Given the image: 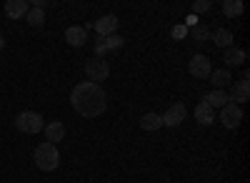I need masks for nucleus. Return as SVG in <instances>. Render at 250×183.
I'll return each instance as SVG.
<instances>
[{
  "instance_id": "f257e3e1",
  "label": "nucleus",
  "mask_w": 250,
  "mask_h": 183,
  "mask_svg": "<svg viewBox=\"0 0 250 183\" xmlns=\"http://www.w3.org/2000/svg\"><path fill=\"white\" fill-rule=\"evenodd\" d=\"M70 103L75 108V113H80L83 118H98L105 113L108 98L105 91H103L98 83H90V80H83L78 83L70 93Z\"/></svg>"
},
{
  "instance_id": "f03ea898",
  "label": "nucleus",
  "mask_w": 250,
  "mask_h": 183,
  "mask_svg": "<svg viewBox=\"0 0 250 183\" xmlns=\"http://www.w3.org/2000/svg\"><path fill=\"white\" fill-rule=\"evenodd\" d=\"M33 160H35V166L43 171V173H50L60 166V153H58V146L53 143H40L33 153Z\"/></svg>"
},
{
  "instance_id": "7ed1b4c3",
  "label": "nucleus",
  "mask_w": 250,
  "mask_h": 183,
  "mask_svg": "<svg viewBox=\"0 0 250 183\" xmlns=\"http://www.w3.org/2000/svg\"><path fill=\"white\" fill-rule=\"evenodd\" d=\"M15 128L20 133H40L45 128V120H43V115L35 113V111H23L15 118Z\"/></svg>"
},
{
  "instance_id": "20e7f679",
  "label": "nucleus",
  "mask_w": 250,
  "mask_h": 183,
  "mask_svg": "<svg viewBox=\"0 0 250 183\" xmlns=\"http://www.w3.org/2000/svg\"><path fill=\"white\" fill-rule=\"evenodd\" d=\"M85 75H88V80L90 83H103L108 75H110V66H108V60L105 58H88L85 60Z\"/></svg>"
},
{
  "instance_id": "39448f33",
  "label": "nucleus",
  "mask_w": 250,
  "mask_h": 183,
  "mask_svg": "<svg viewBox=\"0 0 250 183\" xmlns=\"http://www.w3.org/2000/svg\"><path fill=\"white\" fill-rule=\"evenodd\" d=\"M240 120H243V111H240V106H235V103H225L223 108H220V123L225 126V128H238L240 126Z\"/></svg>"
},
{
  "instance_id": "423d86ee",
  "label": "nucleus",
  "mask_w": 250,
  "mask_h": 183,
  "mask_svg": "<svg viewBox=\"0 0 250 183\" xmlns=\"http://www.w3.org/2000/svg\"><path fill=\"white\" fill-rule=\"evenodd\" d=\"M185 115H188V108L183 103H175V106H170L168 111L160 115V120H163L165 128H175V126H180L183 120H185Z\"/></svg>"
},
{
  "instance_id": "0eeeda50",
  "label": "nucleus",
  "mask_w": 250,
  "mask_h": 183,
  "mask_svg": "<svg viewBox=\"0 0 250 183\" xmlns=\"http://www.w3.org/2000/svg\"><path fill=\"white\" fill-rule=\"evenodd\" d=\"M193 78H210L213 73V66H210V58L208 55H193L190 58V66H188Z\"/></svg>"
},
{
  "instance_id": "6e6552de",
  "label": "nucleus",
  "mask_w": 250,
  "mask_h": 183,
  "mask_svg": "<svg viewBox=\"0 0 250 183\" xmlns=\"http://www.w3.org/2000/svg\"><path fill=\"white\" fill-rule=\"evenodd\" d=\"M115 30H118V18L115 15H103V18L95 20L98 38H110V35H115Z\"/></svg>"
},
{
  "instance_id": "1a4fd4ad",
  "label": "nucleus",
  "mask_w": 250,
  "mask_h": 183,
  "mask_svg": "<svg viewBox=\"0 0 250 183\" xmlns=\"http://www.w3.org/2000/svg\"><path fill=\"white\" fill-rule=\"evenodd\" d=\"M248 98H250V83H248V78H243V80H238V83L233 86V93L228 95V103L240 106V103H245Z\"/></svg>"
},
{
  "instance_id": "9d476101",
  "label": "nucleus",
  "mask_w": 250,
  "mask_h": 183,
  "mask_svg": "<svg viewBox=\"0 0 250 183\" xmlns=\"http://www.w3.org/2000/svg\"><path fill=\"white\" fill-rule=\"evenodd\" d=\"M45 143H53L58 146L62 138H65V126L60 123V120H53V123H45Z\"/></svg>"
},
{
  "instance_id": "9b49d317",
  "label": "nucleus",
  "mask_w": 250,
  "mask_h": 183,
  "mask_svg": "<svg viewBox=\"0 0 250 183\" xmlns=\"http://www.w3.org/2000/svg\"><path fill=\"white\" fill-rule=\"evenodd\" d=\"M65 40H68L73 48H83V46H85V40H88V30L83 28V25H70L65 30Z\"/></svg>"
},
{
  "instance_id": "f8f14e48",
  "label": "nucleus",
  "mask_w": 250,
  "mask_h": 183,
  "mask_svg": "<svg viewBox=\"0 0 250 183\" xmlns=\"http://www.w3.org/2000/svg\"><path fill=\"white\" fill-rule=\"evenodd\" d=\"M28 10H30V3H25V0H8V3H5V13H8V18H13V20L25 18Z\"/></svg>"
},
{
  "instance_id": "ddd939ff",
  "label": "nucleus",
  "mask_w": 250,
  "mask_h": 183,
  "mask_svg": "<svg viewBox=\"0 0 250 183\" xmlns=\"http://www.w3.org/2000/svg\"><path fill=\"white\" fill-rule=\"evenodd\" d=\"M195 120L203 126H210L213 120H215V108L213 106H208L205 100H200V103L195 106Z\"/></svg>"
},
{
  "instance_id": "4468645a",
  "label": "nucleus",
  "mask_w": 250,
  "mask_h": 183,
  "mask_svg": "<svg viewBox=\"0 0 250 183\" xmlns=\"http://www.w3.org/2000/svg\"><path fill=\"white\" fill-rule=\"evenodd\" d=\"M140 128L148 131V133H155V131L163 128V120H160L158 113H145V115L140 118Z\"/></svg>"
},
{
  "instance_id": "2eb2a0df",
  "label": "nucleus",
  "mask_w": 250,
  "mask_h": 183,
  "mask_svg": "<svg viewBox=\"0 0 250 183\" xmlns=\"http://www.w3.org/2000/svg\"><path fill=\"white\" fill-rule=\"evenodd\" d=\"M25 20H28V25L30 28H43L45 25V10L43 8H35V5H30V10H28V15H25Z\"/></svg>"
},
{
  "instance_id": "dca6fc26",
  "label": "nucleus",
  "mask_w": 250,
  "mask_h": 183,
  "mask_svg": "<svg viewBox=\"0 0 250 183\" xmlns=\"http://www.w3.org/2000/svg\"><path fill=\"white\" fill-rule=\"evenodd\" d=\"M203 100H205L208 106H213V108H223V106L228 103V93H223V91H215V88H213L210 93H205V98H203Z\"/></svg>"
},
{
  "instance_id": "f3484780",
  "label": "nucleus",
  "mask_w": 250,
  "mask_h": 183,
  "mask_svg": "<svg viewBox=\"0 0 250 183\" xmlns=\"http://www.w3.org/2000/svg\"><path fill=\"white\" fill-rule=\"evenodd\" d=\"M210 80H213V88L215 91H223L225 86H230L233 83V78H230V73H228V70H215V73H210Z\"/></svg>"
},
{
  "instance_id": "a211bd4d",
  "label": "nucleus",
  "mask_w": 250,
  "mask_h": 183,
  "mask_svg": "<svg viewBox=\"0 0 250 183\" xmlns=\"http://www.w3.org/2000/svg\"><path fill=\"white\" fill-rule=\"evenodd\" d=\"M223 58H225L228 66H240V63H245V50H240V48H225Z\"/></svg>"
},
{
  "instance_id": "6ab92c4d",
  "label": "nucleus",
  "mask_w": 250,
  "mask_h": 183,
  "mask_svg": "<svg viewBox=\"0 0 250 183\" xmlns=\"http://www.w3.org/2000/svg\"><path fill=\"white\" fill-rule=\"evenodd\" d=\"M210 38L215 40V46H220V48H230L233 46V33L228 28H220V30L210 33Z\"/></svg>"
},
{
  "instance_id": "aec40b11",
  "label": "nucleus",
  "mask_w": 250,
  "mask_h": 183,
  "mask_svg": "<svg viewBox=\"0 0 250 183\" xmlns=\"http://www.w3.org/2000/svg\"><path fill=\"white\" fill-rule=\"evenodd\" d=\"M243 3H240V0H225V3H223V13L228 15V18H240L243 15Z\"/></svg>"
},
{
  "instance_id": "412c9836",
  "label": "nucleus",
  "mask_w": 250,
  "mask_h": 183,
  "mask_svg": "<svg viewBox=\"0 0 250 183\" xmlns=\"http://www.w3.org/2000/svg\"><path fill=\"white\" fill-rule=\"evenodd\" d=\"M105 46H108V50H120L125 46V40L120 35H110V38H105Z\"/></svg>"
},
{
  "instance_id": "4be33fe9",
  "label": "nucleus",
  "mask_w": 250,
  "mask_h": 183,
  "mask_svg": "<svg viewBox=\"0 0 250 183\" xmlns=\"http://www.w3.org/2000/svg\"><path fill=\"white\" fill-rule=\"evenodd\" d=\"M193 35H195V40H208V38H210V30H208L205 25H195Z\"/></svg>"
},
{
  "instance_id": "5701e85b",
  "label": "nucleus",
  "mask_w": 250,
  "mask_h": 183,
  "mask_svg": "<svg viewBox=\"0 0 250 183\" xmlns=\"http://www.w3.org/2000/svg\"><path fill=\"white\" fill-rule=\"evenodd\" d=\"M195 13H205V10H210V0H198V3L193 5Z\"/></svg>"
},
{
  "instance_id": "b1692460",
  "label": "nucleus",
  "mask_w": 250,
  "mask_h": 183,
  "mask_svg": "<svg viewBox=\"0 0 250 183\" xmlns=\"http://www.w3.org/2000/svg\"><path fill=\"white\" fill-rule=\"evenodd\" d=\"M188 35V28L185 25H175L173 28V38H185Z\"/></svg>"
},
{
  "instance_id": "393cba45",
  "label": "nucleus",
  "mask_w": 250,
  "mask_h": 183,
  "mask_svg": "<svg viewBox=\"0 0 250 183\" xmlns=\"http://www.w3.org/2000/svg\"><path fill=\"white\" fill-rule=\"evenodd\" d=\"M3 48H5V38L0 35V53H3Z\"/></svg>"
}]
</instances>
